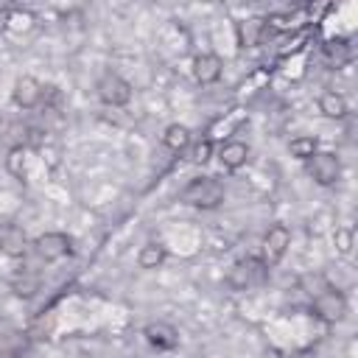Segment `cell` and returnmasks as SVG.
Listing matches in <instances>:
<instances>
[{"mask_svg":"<svg viewBox=\"0 0 358 358\" xmlns=\"http://www.w3.org/2000/svg\"><path fill=\"white\" fill-rule=\"evenodd\" d=\"M28 249H31V241H28V235H25L22 227L6 224V227L0 229V252H3L6 257L20 260V257L28 255Z\"/></svg>","mask_w":358,"mask_h":358,"instance_id":"4fadbf2b","label":"cell"},{"mask_svg":"<svg viewBox=\"0 0 358 358\" xmlns=\"http://www.w3.org/2000/svg\"><path fill=\"white\" fill-rule=\"evenodd\" d=\"M305 168H308V176L319 185V187H333L338 179H341V157L336 154V151H316L308 162H305Z\"/></svg>","mask_w":358,"mask_h":358,"instance_id":"5b68a950","label":"cell"},{"mask_svg":"<svg viewBox=\"0 0 358 358\" xmlns=\"http://www.w3.org/2000/svg\"><path fill=\"white\" fill-rule=\"evenodd\" d=\"M268 271H271V268H268L260 257L246 255V257H238V260L229 266V271H227V285H229L232 291H249V288L263 285V282L268 280Z\"/></svg>","mask_w":358,"mask_h":358,"instance_id":"7a4b0ae2","label":"cell"},{"mask_svg":"<svg viewBox=\"0 0 358 358\" xmlns=\"http://www.w3.org/2000/svg\"><path fill=\"white\" fill-rule=\"evenodd\" d=\"M288 249H291V229L285 227V224H271L266 232H263V255H260V260L268 266V268H274V266H280V260L288 255Z\"/></svg>","mask_w":358,"mask_h":358,"instance_id":"8992f818","label":"cell"},{"mask_svg":"<svg viewBox=\"0 0 358 358\" xmlns=\"http://www.w3.org/2000/svg\"><path fill=\"white\" fill-rule=\"evenodd\" d=\"M8 288H11L14 296H20V299H31V296L39 291V274L31 271V268H20V271L11 274Z\"/></svg>","mask_w":358,"mask_h":358,"instance_id":"e0dca14e","label":"cell"},{"mask_svg":"<svg viewBox=\"0 0 358 358\" xmlns=\"http://www.w3.org/2000/svg\"><path fill=\"white\" fill-rule=\"evenodd\" d=\"M187 159L193 162V165H207L213 157H215V143L210 140V137H204V140H196V143H190L187 145Z\"/></svg>","mask_w":358,"mask_h":358,"instance_id":"44dd1931","label":"cell"},{"mask_svg":"<svg viewBox=\"0 0 358 358\" xmlns=\"http://www.w3.org/2000/svg\"><path fill=\"white\" fill-rule=\"evenodd\" d=\"M252 157V148L243 140H224L215 148V159L221 162L224 171H241Z\"/></svg>","mask_w":358,"mask_h":358,"instance_id":"8fae6325","label":"cell"},{"mask_svg":"<svg viewBox=\"0 0 358 358\" xmlns=\"http://www.w3.org/2000/svg\"><path fill=\"white\" fill-rule=\"evenodd\" d=\"M224 199H227V190L215 176H193L179 193V201L196 210H215L224 204Z\"/></svg>","mask_w":358,"mask_h":358,"instance_id":"6da1fadb","label":"cell"},{"mask_svg":"<svg viewBox=\"0 0 358 358\" xmlns=\"http://www.w3.org/2000/svg\"><path fill=\"white\" fill-rule=\"evenodd\" d=\"M316 106H319V112H322L324 117H330V120H344V117L350 115V101H347L341 92H336V90H324V92L319 95Z\"/></svg>","mask_w":358,"mask_h":358,"instance_id":"9a60e30c","label":"cell"},{"mask_svg":"<svg viewBox=\"0 0 358 358\" xmlns=\"http://www.w3.org/2000/svg\"><path fill=\"white\" fill-rule=\"evenodd\" d=\"M143 336L159 352H171V350L179 347V330L173 324H168V322H148L143 327Z\"/></svg>","mask_w":358,"mask_h":358,"instance_id":"7c38bea8","label":"cell"},{"mask_svg":"<svg viewBox=\"0 0 358 358\" xmlns=\"http://www.w3.org/2000/svg\"><path fill=\"white\" fill-rule=\"evenodd\" d=\"M193 143V137H190V129L185 126V123H168L165 129H162V145L168 148V151H187V145Z\"/></svg>","mask_w":358,"mask_h":358,"instance_id":"ac0fdd59","label":"cell"},{"mask_svg":"<svg viewBox=\"0 0 358 358\" xmlns=\"http://www.w3.org/2000/svg\"><path fill=\"white\" fill-rule=\"evenodd\" d=\"M333 246H336L338 255H350L352 246H355L352 229H350V227H336V232H333Z\"/></svg>","mask_w":358,"mask_h":358,"instance_id":"7402d4cb","label":"cell"},{"mask_svg":"<svg viewBox=\"0 0 358 358\" xmlns=\"http://www.w3.org/2000/svg\"><path fill=\"white\" fill-rule=\"evenodd\" d=\"M6 168H8V173H14L17 179L25 176V148H22V145H17V148L8 151V157H6Z\"/></svg>","mask_w":358,"mask_h":358,"instance_id":"603a6c76","label":"cell"},{"mask_svg":"<svg viewBox=\"0 0 358 358\" xmlns=\"http://www.w3.org/2000/svg\"><path fill=\"white\" fill-rule=\"evenodd\" d=\"M310 313H313L319 322H324V324H338V322L347 319L350 302H347L344 291L327 285V288H322L316 296H310Z\"/></svg>","mask_w":358,"mask_h":358,"instance_id":"3957f363","label":"cell"},{"mask_svg":"<svg viewBox=\"0 0 358 358\" xmlns=\"http://www.w3.org/2000/svg\"><path fill=\"white\" fill-rule=\"evenodd\" d=\"M322 62L330 70H341L344 64L352 62V45L347 36H330L322 42Z\"/></svg>","mask_w":358,"mask_h":358,"instance_id":"5bb4252c","label":"cell"},{"mask_svg":"<svg viewBox=\"0 0 358 358\" xmlns=\"http://www.w3.org/2000/svg\"><path fill=\"white\" fill-rule=\"evenodd\" d=\"M34 22H36L34 11H28V8H17V6H11V8L6 11V17H3L6 31H11V34H28V31L34 28Z\"/></svg>","mask_w":358,"mask_h":358,"instance_id":"d6986e66","label":"cell"},{"mask_svg":"<svg viewBox=\"0 0 358 358\" xmlns=\"http://www.w3.org/2000/svg\"><path fill=\"white\" fill-rule=\"evenodd\" d=\"M131 92H134V90H131V84H129L120 73H115V70L101 73V76H98V81H95V95H98V101H101L103 106H112V109L129 106Z\"/></svg>","mask_w":358,"mask_h":358,"instance_id":"277c9868","label":"cell"},{"mask_svg":"<svg viewBox=\"0 0 358 358\" xmlns=\"http://www.w3.org/2000/svg\"><path fill=\"white\" fill-rule=\"evenodd\" d=\"M316 151H319V140H316V137H310V134L291 137V143H288V154H291L294 159H299V162H308Z\"/></svg>","mask_w":358,"mask_h":358,"instance_id":"ffe728a7","label":"cell"},{"mask_svg":"<svg viewBox=\"0 0 358 358\" xmlns=\"http://www.w3.org/2000/svg\"><path fill=\"white\" fill-rule=\"evenodd\" d=\"M45 98V87L39 84V78L34 76H20L14 81V90H11V101L20 106V109H36Z\"/></svg>","mask_w":358,"mask_h":358,"instance_id":"9c48e42d","label":"cell"},{"mask_svg":"<svg viewBox=\"0 0 358 358\" xmlns=\"http://www.w3.org/2000/svg\"><path fill=\"white\" fill-rule=\"evenodd\" d=\"M165 260H168V249H165V243H159V241H148V243H143L140 252H137V266H140L143 271H157V268L165 266Z\"/></svg>","mask_w":358,"mask_h":358,"instance_id":"2e32d148","label":"cell"},{"mask_svg":"<svg viewBox=\"0 0 358 358\" xmlns=\"http://www.w3.org/2000/svg\"><path fill=\"white\" fill-rule=\"evenodd\" d=\"M190 70H193L196 84L213 87V84H218L221 76H224V62H221L218 53H199V56L193 59V67H190Z\"/></svg>","mask_w":358,"mask_h":358,"instance_id":"30bf717a","label":"cell"},{"mask_svg":"<svg viewBox=\"0 0 358 358\" xmlns=\"http://www.w3.org/2000/svg\"><path fill=\"white\" fill-rule=\"evenodd\" d=\"M282 358H316V350L305 347V350H294V352H285Z\"/></svg>","mask_w":358,"mask_h":358,"instance_id":"cb8c5ba5","label":"cell"},{"mask_svg":"<svg viewBox=\"0 0 358 358\" xmlns=\"http://www.w3.org/2000/svg\"><path fill=\"white\" fill-rule=\"evenodd\" d=\"M268 34H271V28H268L266 17H260V14H252V17H243L235 22V39H238V48H243V50L263 45Z\"/></svg>","mask_w":358,"mask_h":358,"instance_id":"ba28073f","label":"cell"},{"mask_svg":"<svg viewBox=\"0 0 358 358\" xmlns=\"http://www.w3.org/2000/svg\"><path fill=\"white\" fill-rule=\"evenodd\" d=\"M31 246H34V252H36L45 263H56V260H64V257L73 255V238H70L67 232H59V229L42 232Z\"/></svg>","mask_w":358,"mask_h":358,"instance_id":"52a82bcc","label":"cell"}]
</instances>
